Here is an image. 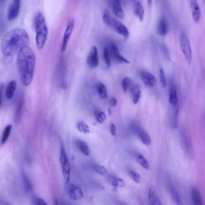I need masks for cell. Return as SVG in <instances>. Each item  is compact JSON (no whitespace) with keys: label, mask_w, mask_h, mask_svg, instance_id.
Listing matches in <instances>:
<instances>
[{"label":"cell","mask_w":205,"mask_h":205,"mask_svg":"<svg viewBox=\"0 0 205 205\" xmlns=\"http://www.w3.org/2000/svg\"><path fill=\"white\" fill-rule=\"evenodd\" d=\"M36 57L34 51L27 46L18 52L16 66L20 81L23 85H30L32 81Z\"/></svg>","instance_id":"obj_1"},{"label":"cell","mask_w":205,"mask_h":205,"mask_svg":"<svg viewBox=\"0 0 205 205\" xmlns=\"http://www.w3.org/2000/svg\"><path fill=\"white\" fill-rule=\"evenodd\" d=\"M29 34L23 29L17 28L9 32L1 41V49L4 56L10 57L18 53L30 43Z\"/></svg>","instance_id":"obj_2"},{"label":"cell","mask_w":205,"mask_h":205,"mask_svg":"<svg viewBox=\"0 0 205 205\" xmlns=\"http://www.w3.org/2000/svg\"><path fill=\"white\" fill-rule=\"evenodd\" d=\"M34 25L36 37L37 47L38 49H42L45 45L48 35V28L44 15L41 12H37L34 17Z\"/></svg>","instance_id":"obj_3"},{"label":"cell","mask_w":205,"mask_h":205,"mask_svg":"<svg viewBox=\"0 0 205 205\" xmlns=\"http://www.w3.org/2000/svg\"><path fill=\"white\" fill-rule=\"evenodd\" d=\"M60 161L65 183L67 185L70 181V165L63 143L61 142Z\"/></svg>","instance_id":"obj_4"},{"label":"cell","mask_w":205,"mask_h":205,"mask_svg":"<svg viewBox=\"0 0 205 205\" xmlns=\"http://www.w3.org/2000/svg\"><path fill=\"white\" fill-rule=\"evenodd\" d=\"M180 44L185 59L189 64L192 60V52L189 40L185 33H182L180 37Z\"/></svg>","instance_id":"obj_5"},{"label":"cell","mask_w":205,"mask_h":205,"mask_svg":"<svg viewBox=\"0 0 205 205\" xmlns=\"http://www.w3.org/2000/svg\"><path fill=\"white\" fill-rule=\"evenodd\" d=\"M74 24V19L73 17L69 18L67 22L66 27L64 34L63 42H62V48H61V51L62 52H64L67 48L68 43L72 32Z\"/></svg>","instance_id":"obj_6"},{"label":"cell","mask_w":205,"mask_h":205,"mask_svg":"<svg viewBox=\"0 0 205 205\" xmlns=\"http://www.w3.org/2000/svg\"><path fill=\"white\" fill-rule=\"evenodd\" d=\"M109 51V54L116 62L123 64L130 63V61L122 56L120 53L117 46L115 43H112L110 44Z\"/></svg>","instance_id":"obj_7"},{"label":"cell","mask_w":205,"mask_h":205,"mask_svg":"<svg viewBox=\"0 0 205 205\" xmlns=\"http://www.w3.org/2000/svg\"><path fill=\"white\" fill-rule=\"evenodd\" d=\"M87 64L91 69L95 68L98 66L99 63V56L98 48L93 46L91 48L90 52L87 58Z\"/></svg>","instance_id":"obj_8"},{"label":"cell","mask_w":205,"mask_h":205,"mask_svg":"<svg viewBox=\"0 0 205 205\" xmlns=\"http://www.w3.org/2000/svg\"><path fill=\"white\" fill-rule=\"evenodd\" d=\"M20 1L14 0L9 5L8 17L9 20H14L18 16L20 11Z\"/></svg>","instance_id":"obj_9"},{"label":"cell","mask_w":205,"mask_h":205,"mask_svg":"<svg viewBox=\"0 0 205 205\" xmlns=\"http://www.w3.org/2000/svg\"><path fill=\"white\" fill-rule=\"evenodd\" d=\"M111 26L114 28L116 32L120 35L122 36L125 39H128L130 36L129 31L124 24L117 21L116 19H113Z\"/></svg>","instance_id":"obj_10"},{"label":"cell","mask_w":205,"mask_h":205,"mask_svg":"<svg viewBox=\"0 0 205 205\" xmlns=\"http://www.w3.org/2000/svg\"><path fill=\"white\" fill-rule=\"evenodd\" d=\"M140 75L144 84L147 87L152 88L156 84V79L152 73L145 71H143L141 72Z\"/></svg>","instance_id":"obj_11"},{"label":"cell","mask_w":205,"mask_h":205,"mask_svg":"<svg viewBox=\"0 0 205 205\" xmlns=\"http://www.w3.org/2000/svg\"><path fill=\"white\" fill-rule=\"evenodd\" d=\"M69 193L70 198L73 200H80L84 197V193L81 188L78 186L72 185L69 188Z\"/></svg>","instance_id":"obj_12"},{"label":"cell","mask_w":205,"mask_h":205,"mask_svg":"<svg viewBox=\"0 0 205 205\" xmlns=\"http://www.w3.org/2000/svg\"><path fill=\"white\" fill-rule=\"evenodd\" d=\"M191 11H192V16L196 23H198L200 20L201 11L199 5L196 0H192L190 1Z\"/></svg>","instance_id":"obj_13"},{"label":"cell","mask_w":205,"mask_h":205,"mask_svg":"<svg viewBox=\"0 0 205 205\" xmlns=\"http://www.w3.org/2000/svg\"><path fill=\"white\" fill-rule=\"evenodd\" d=\"M112 11L115 15L120 19L124 17V11L122 7L121 2L117 0L111 1Z\"/></svg>","instance_id":"obj_14"},{"label":"cell","mask_w":205,"mask_h":205,"mask_svg":"<svg viewBox=\"0 0 205 205\" xmlns=\"http://www.w3.org/2000/svg\"><path fill=\"white\" fill-rule=\"evenodd\" d=\"M130 93L134 104H136L139 102L141 95V91L138 84H131L130 87Z\"/></svg>","instance_id":"obj_15"},{"label":"cell","mask_w":205,"mask_h":205,"mask_svg":"<svg viewBox=\"0 0 205 205\" xmlns=\"http://www.w3.org/2000/svg\"><path fill=\"white\" fill-rule=\"evenodd\" d=\"M191 197L194 205H203L201 195L196 187H192L191 189Z\"/></svg>","instance_id":"obj_16"},{"label":"cell","mask_w":205,"mask_h":205,"mask_svg":"<svg viewBox=\"0 0 205 205\" xmlns=\"http://www.w3.org/2000/svg\"><path fill=\"white\" fill-rule=\"evenodd\" d=\"M134 11L135 16L139 19L140 21L142 22L144 19V10L142 3L139 1H135L134 2Z\"/></svg>","instance_id":"obj_17"},{"label":"cell","mask_w":205,"mask_h":205,"mask_svg":"<svg viewBox=\"0 0 205 205\" xmlns=\"http://www.w3.org/2000/svg\"><path fill=\"white\" fill-rule=\"evenodd\" d=\"M136 132L139 138H140L143 143L147 146H149L151 144V139L150 136L147 133L141 128H138L136 130Z\"/></svg>","instance_id":"obj_18"},{"label":"cell","mask_w":205,"mask_h":205,"mask_svg":"<svg viewBox=\"0 0 205 205\" xmlns=\"http://www.w3.org/2000/svg\"><path fill=\"white\" fill-rule=\"evenodd\" d=\"M108 182L115 188H122L125 186V183L121 179L114 176L107 177Z\"/></svg>","instance_id":"obj_19"},{"label":"cell","mask_w":205,"mask_h":205,"mask_svg":"<svg viewBox=\"0 0 205 205\" xmlns=\"http://www.w3.org/2000/svg\"><path fill=\"white\" fill-rule=\"evenodd\" d=\"M158 32L162 36H164L168 32V25L167 20L164 17L160 19L158 25Z\"/></svg>","instance_id":"obj_20"},{"label":"cell","mask_w":205,"mask_h":205,"mask_svg":"<svg viewBox=\"0 0 205 205\" xmlns=\"http://www.w3.org/2000/svg\"><path fill=\"white\" fill-rule=\"evenodd\" d=\"M76 147L77 149L86 156H89L90 155V150L86 143L81 140H77L75 142Z\"/></svg>","instance_id":"obj_21"},{"label":"cell","mask_w":205,"mask_h":205,"mask_svg":"<svg viewBox=\"0 0 205 205\" xmlns=\"http://www.w3.org/2000/svg\"><path fill=\"white\" fill-rule=\"evenodd\" d=\"M16 88V81L15 80H12L8 84L6 91V96L7 99H12L14 94Z\"/></svg>","instance_id":"obj_22"},{"label":"cell","mask_w":205,"mask_h":205,"mask_svg":"<svg viewBox=\"0 0 205 205\" xmlns=\"http://www.w3.org/2000/svg\"><path fill=\"white\" fill-rule=\"evenodd\" d=\"M136 160L140 166L146 170L149 169V164L148 160L145 159L142 154L139 153H136L135 155Z\"/></svg>","instance_id":"obj_23"},{"label":"cell","mask_w":205,"mask_h":205,"mask_svg":"<svg viewBox=\"0 0 205 205\" xmlns=\"http://www.w3.org/2000/svg\"><path fill=\"white\" fill-rule=\"evenodd\" d=\"M169 99V102L173 106H175L178 103V95L177 91L174 87H171L170 89Z\"/></svg>","instance_id":"obj_24"},{"label":"cell","mask_w":205,"mask_h":205,"mask_svg":"<svg viewBox=\"0 0 205 205\" xmlns=\"http://www.w3.org/2000/svg\"><path fill=\"white\" fill-rule=\"evenodd\" d=\"M97 89L100 96L102 99H107L108 97L107 91L105 84L102 83H99L97 85Z\"/></svg>","instance_id":"obj_25"},{"label":"cell","mask_w":205,"mask_h":205,"mask_svg":"<svg viewBox=\"0 0 205 205\" xmlns=\"http://www.w3.org/2000/svg\"><path fill=\"white\" fill-rule=\"evenodd\" d=\"M171 193L173 199L177 205H183L181 197L174 187L171 188Z\"/></svg>","instance_id":"obj_26"},{"label":"cell","mask_w":205,"mask_h":205,"mask_svg":"<svg viewBox=\"0 0 205 205\" xmlns=\"http://www.w3.org/2000/svg\"><path fill=\"white\" fill-rule=\"evenodd\" d=\"M22 176H23V186H24L25 190L26 193L30 194L32 189L31 183L25 174H23Z\"/></svg>","instance_id":"obj_27"},{"label":"cell","mask_w":205,"mask_h":205,"mask_svg":"<svg viewBox=\"0 0 205 205\" xmlns=\"http://www.w3.org/2000/svg\"><path fill=\"white\" fill-rule=\"evenodd\" d=\"M12 129L11 125H9L5 127L4 130L3 134H2V139H1V144H4L7 140L9 135H10L11 131Z\"/></svg>","instance_id":"obj_28"},{"label":"cell","mask_w":205,"mask_h":205,"mask_svg":"<svg viewBox=\"0 0 205 205\" xmlns=\"http://www.w3.org/2000/svg\"><path fill=\"white\" fill-rule=\"evenodd\" d=\"M77 128L80 132L83 134H88L90 132L89 126L83 121L79 122L77 124Z\"/></svg>","instance_id":"obj_29"},{"label":"cell","mask_w":205,"mask_h":205,"mask_svg":"<svg viewBox=\"0 0 205 205\" xmlns=\"http://www.w3.org/2000/svg\"><path fill=\"white\" fill-rule=\"evenodd\" d=\"M94 116L97 121L100 124L103 123L106 119V115L102 111H95L94 112Z\"/></svg>","instance_id":"obj_30"},{"label":"cell","mask_w":205,"mask_h":205,"mask_svg":"<svg viewBox=\"0 0 205 205\" xmlns=\"http://www.w3.org/2000/svg\"><path fill=\"white\" fill-rule=\"evenodd\" d=\"M102 19L104 23L109 26H111L113 18L112 17L110 12L107 10H106L102 14Z\"/></svg>","instance_id":"obj_31"},{"label":"cell","mask_w":205,"mask_h":205,"mask_svg":"<svg viewBox=\"0 0 205 205\" xmlns=\"http://www.w3.org/2000/svg\"><path fill=\"white\" fill-rule=\"evenodd\" d=\"M104 59L105 63L107 67L109 68L111 66V61L110 59V55L108 48H104L103 51Z\"/></svg>","instance_id":"obj_32"},{"label":"cell","mask_w":205,"mask_h":205,"mask_svg":"<svg viewBox=\"0 0 205 205\" xmlns=\"http://www.w3.org/2000/svg\"><path fill=\"white\" fill-rule=\"evenodd\" d=\"M94 171L97 174L102 175H106L107 173V170L104 166L99 165H95L93 166Z\"/></svg>","instance_id":"obj_33"},{"label":"cell","mask_w":205,"mask_h":205,"mask_svg":"<svg viewBox=\"0 0 205 205\" xmlns=\"http://www.w3.org/2000/svg\"><path fill=\"white\" fill-rule=\"evenodd\" d=\"M131 84V80L129 77H126L123 79L122 81L121 85L125 92H127L130 88Z\"/></svg>","instance_id":"obj_34"},{"label":"cell","mask_w":205,"mask_h":205,"mask_svg":"<svg viewBox=\"0 0 205 205\" xmlns=\"http://www.w3.org/2000/svg\"><path fill=\"white\" fill-rule=\"evenodd\" d=\"M159 76H160V81L162 87L163 88H165L166 85V76L164 70L162 68L160 69Z\"/></svg>","instance_id":"obj_35"},{"label":"cell","mask_w":205,"mask_h":205,"mask_svg":"<svg viewBox=\"0 0 205 205\" xmlns=\"http://www.w3.org/2000/svg\"><path fill=\"white\" fill-rule=\"evenodd\" d=\"M130 176L135 182L139 183L141 181V177L138 173L131 170L129 171Z\"/></svg>","instance_id":"obj_36"},{"label":"cell","mask_w":205,"mask_h":205,"mask_svg":"<svg viewBox=\"0 0 205 205\" xmlns=\"http://www.w3.org/2000/svg\"><path fill=\"white\" fill-rule=\"evenodd\" d=\"M34 205H48L43 199L39 198H36L33 200Z\"/></svg>","instance_id":"obj_37"},{"label":"cell","mask_w":205,"mask_h":205,"mask_svg":"<svg viewBox=\"0 0 205 205\" xmlns=\"http://www.w3.org/2000/svg\"><path fill=\"white\" fill-rule=\"evenodd\" d=\"M178 113V110L176 111L174 113V118L173 120V126L174 127L176 128L177 127V118Z\"/></svg>","instance_id":"obj_38"},{"label":"cell","mask_w":205,"mask_h":205,"mask_svg":"<svg viewBox=\"0 0 205 205\" xmlns=\"http://www.w3.org/2000/svg\"><path fill=\"white\" fill-rule=\"evenodd\" d=\"M155 192V187L153 186H152L149 189V199L152 198L154 196V193Z\"/></svg>","instance_id":"obj_39"},{"label":"cell","mask_w":205,"mask_h":205,"mask_svg":"<svg viewBox=\"0 0 205 205\" xmlns=\"http://www.w3.org/2000/svg\"><path fill=\"white\" fill-rule=\"evenodd\" d=\"M110 132L113 136H115L116 134V126L114 124L112 123L110 126Z\"/></svg>","instance_id":"obj_40"},{"label":"cell","mask_w":205,"mask_h":205,"mask_svg":"<svg viewBox=\"0 0 205 205\" xmlns=\"http://www.w3.org/2000/svg\"><path fill=\"white\" fill-rule=\"evenodd\" d=\"M109 104L111 106L115 107L116 106L117 104V100L116 99V98H114V97H112L109 101Z\"/></svg>","instance_id":"obj_41"},{"label":"cell","mask_w":205,"mask_h":205,"mask_svg":"<svg viewBox=\"0 0 205 205\" xmlns=\"http://www.w3.org/2000/svg\"><path fill=\"white\" fill-rule=\"evenodd\" d=\"M3 84H0V106H1V103H2V91H3Z\"/></svg>","instance_id":"obj_42"},{"label":"cell","mask_w":205,"mask_h":205,"mask_svg":"<svg viewBox=\"0 0 205 205\" xmlns=\"http://www.w3.org/2000/svg\"><path fill=\"white\" fill-rule=\"evenodd\" d=\"M53 204L54 205H59V202L57 199L56 198H54L53 199Z\"/></svg>","instance_id":"obj_43"},{"label":"cell","mask_w":205,"mask_h":205,"mask_svg":"<svg viewBox=\"0 0 205 205\" xmlns=\"http://www.w3.org/2000/svg\"><path fill=\"white\" fill-rule=\"evenodd\" d=\"M62 205H72L70 203H68L66 202H62Z\"/></svg>","instance_id":"obj_44"},{"label":"cell","mask_w":205,"mask_h":205,"mask_svg":"<svg viewBox=\"0 0 205 205\" xmlns=\"http://www.w3.org/2000/svg\"><path fill=\"white\" fill-rule=\"evenodd\" d=\"M121 205H128L125 204V203H123V204H122Z\"/></svg>","instance_id":"obj_45"}]
</instances>
